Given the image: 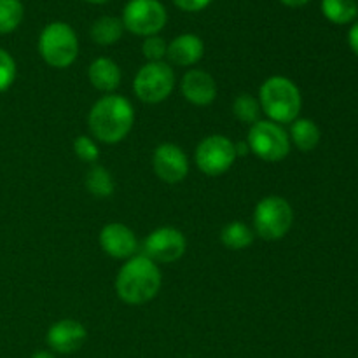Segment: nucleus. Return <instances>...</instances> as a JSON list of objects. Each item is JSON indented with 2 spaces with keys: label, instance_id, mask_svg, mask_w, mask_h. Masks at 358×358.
Segmentation results:
<instances>
[{
  "label": "nucleus",
  "instance_id": "nucleus-30",
  "mask_svg": "<svg viewBox=\"0 0 358 358\" xmlns=\"http://www.w3.org/2000/svg\"><path fill=\"white\" fill-rule=\"evenodd\" d=\"M31 358H55V355H52L51 352H44V350H42V352H35Z\"/></svg>",
  "mask_w": 358,
  "mask_h": 358
},
{
  "label": "nucleus",
  "instance_id": "nucleus-1",
  "mask_svg": "<svg viewBox=\"0 0 358 358\" xmlns=\"http://www.w3.org/2000/svg\"><path fill=\"white\" fill-rule=\"evenodd\" d=\"M161 289V271L147 255H133L122 264L115 278V292L122 303L140 306L157 296Z\"/></svg>",
  "mask_w": 358,
  "mask_h": 358
},
{
  "label": "nucleus",
  "instance_id": "nucleus-10",
  "mask_svg": "<svg viewBox=\"0 0 358 358\" xmlns=\"http://www.w3.org/2000/svg\"><path fill=\"white\" fill-rule=\"evenodd\" d=\"M187 241L175 227H159L152 231L145 240V255L154 262L171 264L185 254Z\"/></svg>",
  "mask_w": 358,
  "mask_h": 358
},
{
  "label": "nucleus",
  "instance_id": "nucleus-24",
  "mask_svg": "<svg viewBox=\"0 0 358 358\" xmlns=\"http://www.w3.org/2000/svg\"><path fill=\"white\" fill-rule=\"evenodd\" d=\"M73 152L84 163H94L100 157V149H98L96 142L86 135L77 136L76 142H73Z\"/></svg>",
  "mask_w": 358,
  "mask_h": 358
},
{
  "label": "nucleus",
  "instance_id": "nucleus-5",
  "mask_svg": "<svg viewBox=\"0 0 358 358\" xmlns=\"http://www.w3.org/2000/svg\"><path fill=\"white\" fill-rule=\"evenodd\" d=\"M294 224V210L282 196H268L257 203L254 212L255 233L266 241L282 240Z\"/></svg>",
  "mask_w": 358,
  "mask_h": 358
},
{
  "label": "nucleus",
  "instance_id": "nucleus-21",
  "mask_svg": "<svg viewBox=\"0 0 358 358\" xmlns=\"http://www.w3.org/2000/svg\"><path fill=\"white\" fill-rule=\"evenodd\" d=\"M86 189L96 198H110L114 194V178L103 166H93L86 175Z\"/></svg>",
  "mask_w": 358,
  "mask_h": 358
},
{
  "label": "nucleus",
  "instance_id": "nucleus-11",
  "mask_svg": "<svg viewBox=\"0 0 358 358\" xmlns=\"http://www.w3.org/2000/svg\"><path fill=\"white\" fill-rule=\"evenodd\" d=\"M152 166L161 180L166 184H178L189 173L187 154L175 143H161L152 154Z\"/></svg>",
  "mask_w": 358,
  "mask_h": 358
},
{
  "label": "nucleus",
  "instance_id": "nucleus-7",
  "mask_svg": "<svg viewBox=\"0 0 358 358\" xmlns=\"http://www.w3.org/2000/svg\"><path fill=\"white\" fill-rule=\"evenodd\" d=\"M175 87V73L168 63L147 62L133 80V91L143 103H161Z\"/></svg>",
  "mask_w": 358,
  "mask_h": 358
},
{
  "label": "nucleus",
  "instance_id": "nucleus-13",
  "mask_svg": "<svg viewBox=\"0 0 358 358\" xmlns=\"http://www.w3.org/2000/svg\"><path fill=\"white\" fill-rule=\"evenodd\" d=\"M100 245L114 259H131L138 247L135 233L121 222H110L101 229Z\"/></svg>",
  "mask_w": 358,
  "mask_h": 358
},
{
  "label": "nucleus",
  "instance_id": "nucleus-6",
  "mask_svg": "<svg viewBox=\"0 0 358 358\" xmlns=\"http://www.w3.org/2000/svg\"><path fill=\"white\" fill-rule=\"evenodd\" d=\"M250 152L268 163H278L290 152V136L273 121H257L250 126L247 136Z\"/></svg>",
  "mask_w": 358,
  "mask_h": 358
},
{
  "label": "nucleus",
  "instance_id": "nucleus-15",
  "mask_svg": "<svg viewBox=\"0 0 358 358\" xmlns=\"http://www.w3.org/2000/svg\"><path fill=\"white\" fill-rule=\"evenodd\" d=\"M205 55V42L194 34H182L168 44L166 56L178 66H192Z\"/></svg>",
  "mask_w": 358,
  "mask_h": 358
},
{
  "label": "nucleus",
  "instance_id": "nucleus-19",
  "mask_svg": "<svg viewBox=\"0 0 358 358\" xmlns=\"http://www.w3.org/2000/svg\"><path fill=\"white\" fill-rule=\"evenodd\" d=\"M220 241L231 250H243L254 243V231L241 220H234L220 231Z\"/></svg>",
  "mask_w": 358,
  "mask_h": 358
},
{
  "label": "nucleus",
  "instance_id": "nucleus-4",
  "mask_svg": "<svg viewBox=\"0 0 358 358\" xmlns=\"http://www.w3.org/2000/svg\"><path fill=\"white\" fill-rule=\"evenodd\" d=\"M38 52L52 69H66L79 56V41L70 24L52 21L38 35Z\"/></svg>",
  "mask_w": 358,
  "mask_h": 358
},
{
  "label": "nucleus",
  "instance_id": "nucleus-16",
  "mask_svg": "<svg viewBox=\"0 0 358 358\" xmlns=\"http://www.w3.org/2000/svg\"><path fill=\"white\" fill-rule=\"evenodd\" d=\"M87 77H90V83L93 84V87L110 94L121 84L122 73L114 59L101 56V58H96L91 63L90 70H87Z\"/></svg>",
  "mask_w": 358,
  "mask_h": 358
},
{
  "label": "nucleus",
  "instance_id": "nucleus-23",
  "mask_svg": "<svg viewBox=\"0 0 358 358\" xmlns=\"http://www.w3.org/2000/svg\"><path fill=\"white\" fill-rule=\"evenodd\" d=\"M261 103H259L257 98H254L252 94L241 93L240 96H236L233 103V114L238 121L245 122V124H255L257 121H261Z\"/></svg>",
  "mask_w": 358,
  "mask_h": 358
},
{
  "label": "nucleus",
  "instance_id": "nucleus-31",
  "mask_svg": "<svg viewBox=\"0 0 358 358\" xmlns=\"http://www.w3.org/2000/svg\"><path fill=\"white\" fill-rule=\"evenodd\" d=\"M86 2H90V3H105V2H108V0H86Z\"/></svg>",
  "mask_w": 358,
  "mask_h": 358
},
{
  "label": "nucleus",
  "instance_id": "nucleus-26",
  "mask_svg": "<svg viewBox=\"0 0 358 358\" xmlns=\"http://www.w3.org/2000/svg\"><path fill=\"white\" fill-rule=\"evenodd\" d=\"M142 52L149 62H163V58L168 52V44L159 35H150V37H145V41H143Z\"/></svg>",
  "mask_w": 358,
  "mask_h": 358
},
{
  "label": "nucleus",
  "instance_id": "nucleus-12",
  "mask_svg": "<svg viewBox=\"0 0 358 358\" xmlns=\"http://www.w3.org/2000/svg\"><path fill=\"white\" fill-rule=\"evenodd\" d=\"M86 339V327L79 324V322L70 320V318L52 324L49 327L48 336H45L49 348L56 353H63V355H69V353H73L83 348Z\"/></svg>",
  "mask_w": 358,
  "mask_h": 358
},
{
  "label": "nucleus",
  "instance_id": "nucleus-9",
  "mask_svg": "<svg viewBox=\"0 0 358 358\" xmlns=\"http://www.w3.org/2000/svg\"><path fill=\"white\" fill-rule=\"evenodd\" d=\"M236 157V147L227 136L210 135L199 142L194 159L199 171L210 177H219L233 166Z\"/></svg>",
  "mask_w": 358,
  "mask_h": 358
},
{
  "label": "nucleus",
  "instance_id": "nucleus-22",
  "mask_svg": "<svg viewBox=\"0 0 358 358\" xmlns=\"http://www.w3.org/2000/svg\"><path fill=\"white\" fill-rule=\"evenodd\" d=\"M24 17L21 0H0V35L13 34Z\"/></svg>",
  "mask_w": 358,
  "mask_h": 358
},
{
  "label": "nucleus",
  "instance_id": "nucleus-14",
  "mask_svg": "<svg viewBox=\"0 0 358 358\" xmlns=\"http://www.w3.org/2000/svg\"><path fill=\"white\" fill-rule=\"evenodd\" d=\"M182 94L185 100L198 107H206L217 96V84L210 73L203 70H189L180 83Z\"/></svg>",
  "mask_w": 358,
  "mask_h": 358
},
{
  "label": "nucleus",
  "instance_id": "nucleus-17",
  "mask_svg": "<svg viewBox=\"0 0 358 358\" xmlns=\"http://www.w3.org/2000/svg\"><path fill=\"white\" fill-rule=\"evenodd\" d=\"M290 140L301 152H311L320 143V128L311 119H296L290 122Z\"/></svg>",
  "mask_w": 358,
  "mask_h": 358
},
{
  "label": "nucleus",
  "instance_id": "nucleus-29",
  "mask_svg": "<svg viewBox=\"0 0 358 358\" xmlns=\"http://www.w3.org/2000/svg\"><path fill=\"white\" fill-rule=\"evenodd\" d=\"M280 2L287 7H303L308 2H311V0H280Z\"/></svg>",
  "mask_w": 358,
  "mask_h": 358
},
{
  "label": "nucleus",
  "instance_id": "nucleus-2",
  "mask_svg": "<svg viewBox=\"0 0 358 358\" xmlns=\"http://www.w3.org/2000/svg\"><path fill=\"white\" fill-rule=\"evenodd\" d=\"M135 122V110L128 98L107 94L91 107L87 124L91 135L103 143H119L129 135Z\"/></svg>",
  "mask_w": 358,
  "mask_h": 358
},
{
  "label": "nucleus",
  "instance_id": "nucleus-20",
  "mask_svg": "<svg viewBox=\"0 0 358 358\" xmlns=\"http://www.w3.org/2000/svg\"><path fill=\"white\" fill-rule=\"evenodd\" d=\"M322 13L331 23L348 24L358 14L355 0H322Z\"/></svg>",
  "mask_w": 358,
  "mask_h": 358
},
{
  "label": "nucleus",
  "instance_id": "nucleus-8",
  "mask_svg": "<svg viewBox=\"0 0 358 358\" xmlns=\"http://www.w3.org/2000/svg\"><path fill=\"white\" fill-rule=\"evenodd\" d=\"M122 27L133 35H157L168 21V13L159 0H128L122 9Z\"/></svg>",
  "mask_w": 358,
  "mask_h": 358
},
{
  "label": "nucleus",
  "instance_id": "nucleus-27",
  "mask_svg": "<svg viewBox=\"0 0 358 358\" xmlns=\"http://www.w3.org/2000/svg\"><path fill=\"white\" fill-rule=\"evenodd\" d=\"M173 3L185 13H199V10L206 9L212 0H173Z\"/></svg>",
  "mask_w": 358,
  "mask_h": 358
},
{
  "label": "nucleus",
  "instance_id": "nucleus-18",
  "mask_svg": "<svg viewBox=\"0 0 358 358\" xmlns=\"http://www.w3.org/2000/svg\"><path fill=\"white\" fill-rule=\"evenodd\" d=\"M122 21L115 16H101L91 27V38L100 45H112L122 37Z\"/></svg>",
  "mask_w": 358,
  "mask_h": 358
},
{
  "label": "nucleus",
  "instance_id": "nucleus-28",
  "mask_svg": "<svg viewBox=\"0 0 358 358\" xmlns=\"http://www.w3.org/2000/svg\"><path fill=\"white\" fill-rule=\"evenodd\" d=\"M348 44L352 48V51L358 56V21L350 28L348 31Z\"/></svg>",
  "mask_w": 358,
  "mask_h": 358
},
{
  "label": "nucleus",
  "instance_id": "nucleus-3",
  "mask_svg": "<svg viewBox=\"0 0 358 358\" xmlns=\"http://www.w3.org/2000/svg\"><path fill=\"white\" fill-rule=\"evenodd\" d=\"M259 103L262 112L276 124H290L299 115L303 96L294 80L283 76H273L262 83L259 90Z\"/></svg>",
  "mask_w": 358,
  "mask_h": 358
},
{
  "label": "nucleus",
  "instance_id": "nucleus-25",
  "mask_svg": "<svg viewBox=\"0 0 358 358\" xmlns=\"http://www.w3.org/2000/svg\"><path fill=\"white\" fill-rule=\"evenodd\" d=\"M16 79V62L13 56L0 48V93L7 91Z\"/></svg>",
  "mask_w": 358,
  "mask_h": 358
}]
</instances>
